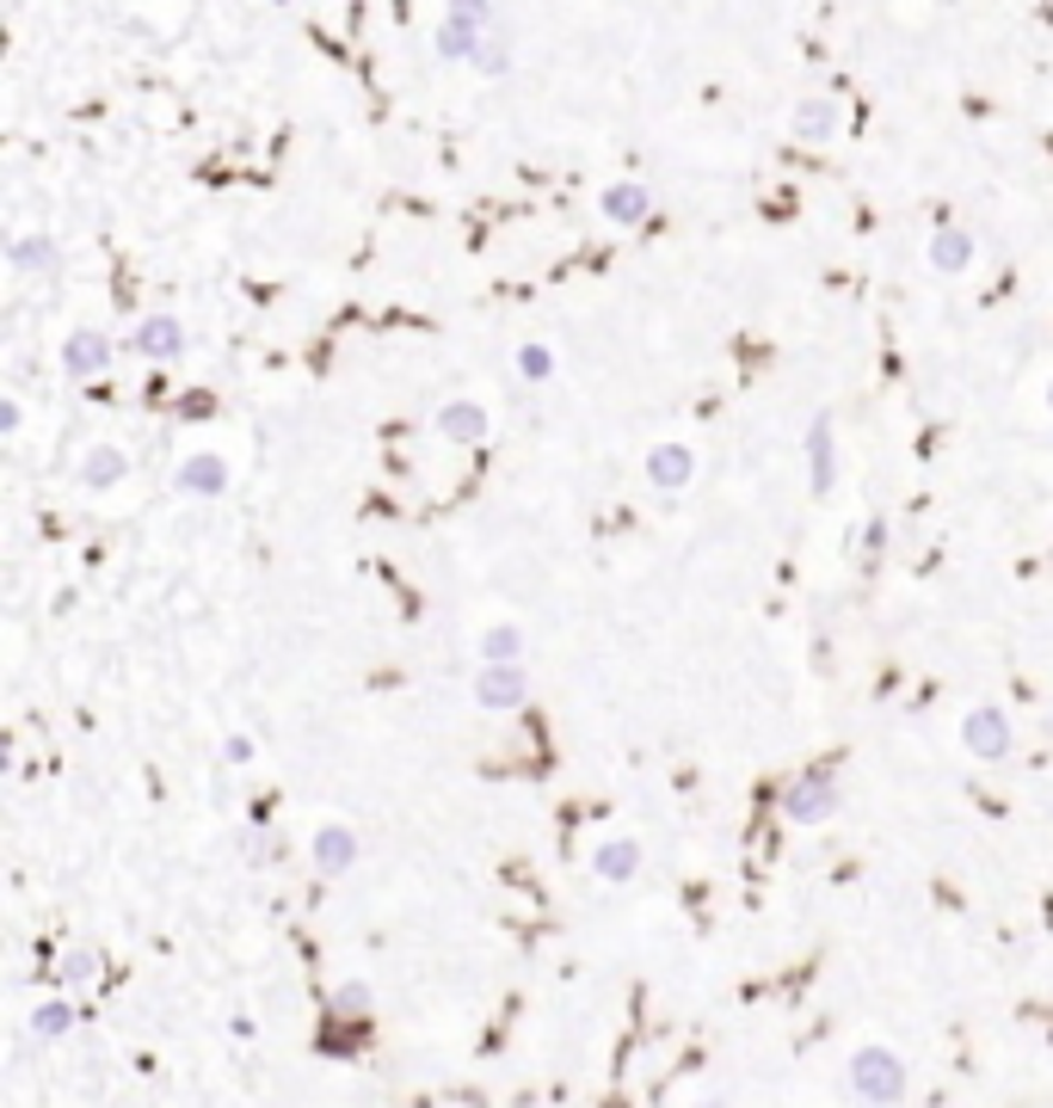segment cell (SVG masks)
<instances>
[{
    "instance_id": "obj_25",
    "label": "cell",
    "mask_w": 1053,
    "mask_h": 1108,
    "mask_svg": "<svg viewBox=\"0 0 1053 1108\" xmlns=\"http://www.w3.org/2000/svg\"><path fill=\"white\" fill-rule=\"evenodd\" d=\"M222 758H228V763H254V739H247V733H228V739H222Z\"/></svg>"
},
{
    "instance_id": "obj_24",
    "label": "cell",
    "mask_w": 1053,
    "mask_h": 1108,
    "mask_svg": "<svg viewBox=\"0 0 1053 1108\" xmlns=\"http://www.w3.org/2000/svg\"><path fill=\"white\" fill-rule=\"evenodd\" d=\"M450 19H468V26L487 31V19H494V0H450Z\"/></svg>"
},
{
    "instance_id": "obj_22",
    "label": "cell",
    "mask_w": 1053,
    "mask_h": 1108,
    "mask_svg": "<svg viewBox=\"0 0 1053 1108\" xmlns=\"http://www.w3.org/2000/svg\"><path fill=\"white\" fill-rule=\"evenodd\" d=\"M99 974H106V961H99V955H87V948L62 955V979H68V986H87V979H99Z\"/></svg>"
},
{
    "instance_id": "obj_28",
    "label": "cell",
    "mask_w": 1053,
    "mask_h": 1108,
    "mask_svg": "<svg viewBox=\"0 0 1053 1108\" xmlns=\"http://www.w3.org/2000/svg\"><path fill=\"white\" fill-rule=\"evenodd\" d=\"M696 1108H727V1102H721V1096H703V1102H696Z\"/></svg>"
},
{
    "instance_id": "obj_15",
    "label": "cell",
    "mask_w": 1053,
    "mask_h": 1108,
    "mask_svg": "<svg viewBox=\"0 0 1053 1108\" xmlns=\"http://www.w3.org/2000/svg\"><path fill=\"white\" fill-rule=\"evenodd\" d=\"M604 216H610V222L616 228H628V222H640V216H647V210H654V198H647V186H610V191H604Z\"/></svg>"
},
{
    "instance_id": "obj_9",
    "label": "cell",
    "mask_w": 1053,
    "mask_h": 1108,
    "mask_svg": "<svg viewBox=\"0 0 1053 1108\" xmlns=\"http://www.w3.org/2000/svg\"><path fill=\"white\" fill-rule=\"evenodd\" d=\"M807 475H814V493L819 499L838 487V443H832V419L826 413L807 426Z\"/></svg>"
},
{
    "instance_id": "obj_4",
    "label": "cell",
    "mask_w": 1053,
    "mask_h": 1108,
    "mask_svg": "<svg viewBox=\"0 0 1053 1108\" xmlns=\"http://www.w3.org/2000/svg\"><path fill=\"white\" fill-rule=\"evenodd\" d=\"M524 696H530L524 659L518 666H487V659H480V671H475V702L480 708H524Z\"/></svg>"
},
{
    "instance_id": "obj_1",
    "label": "cell",
    "mask_w": 1053,
    "mask_h": 1108,
    "mask_svg": "<svg viewBox=\"0 0 1053 1108\" xmlns=\"http://www.w3.org/2000/svg\"><path fill=\"white\" fill-rule=\"evenodd\" d=\"M851 1090L875 1108L906 1102V1066H900V1054H887V1047H875V1041L856 1047L851 1054Z\"/></svg>"
},
{
    "instance_id": "obj_16",
    "label": "cell",
    "mask_w": 1053,
    "mask_h": 1108,
    "mask_svg": "<svg viewBox=\"0 0 1053 1108\" xmlns=\"http://www.w3.org/2000/svg\"><path fill=\"white\" fill-rule=\"evenodd\" d=\"M974 259V234H961V228H936L931 234V266L936 271H967Z\"/></svg>"
},
{
    "instance_id": "obj_26",
    "label": "cell",
    "mask_w": 1053,
    "mask_h": 1108,
    "mask_svg": "<svg viewBox=\"0 0 1053 1108\" xmlns=\"http://www.w3.org/2000/svg\"><path fill=\"white\" fill-rule=\"evenodd\" d=\"M863 548H868V561H875V555H881V548H887V523H868V530H863Z\"/></svg>"
},
{
    "instance_id": "obj_10",
    "label": "cell",
    "mask_w": 1053,
    "mask_h": 1108,
    "mask_svg": "<svg viewBox=\"0 0 1053 1108\" xmlns=\"http://www.w3.org/2000/svg\"><path fill=\"white\" fill-rule=\"evenodd\" d=\"M431 426H438L444 443H480L487 431H494V419H487V407H480V401H450L438 419H431Z\"/></svg>"
},
{
    "instance_id": "obj_27",
    "label": "cell",
    "mask_w": 1053,
    "mask_h": 1108,
    "mask_svg": "<svg viewBox=\"0 0 1053 1108\" xmlns=\"http://www.w3.org/2000/svg\"><path fill=\"white\" fill-rule=\"evenodd\" d=\"M19 419H26V413H19V401H0V431H7V438L19 431Z\"/></svg>"
},
{
    "instance_id": "obj_21",
    "label": "cell",
    "mask_w": 1053,
    "mask_h": 1108,
    "mask_svg": "<svg viewBox=\"0 0 1053 1108\" xmlns=\"http://www.w3.org/2000/svg\"><path fill=\"white\" fill-rule=\"evenodd\" d=\"M518 376H524V382H548V376H555V351H548V346H524L518 351Z\"/></svg>"
},
{
    "instance_id": "obj_3",
    "label": "cell",
    "mask_w": 1053,
    "mask_h": 1108,
    "mask_svg": "<svg viewBox=\"0 0 1053 1108\" xmlns=\"http://www.w3.org/2000/svg\"><path fill=\"white\" fill-rule=\"evenodd\" d=\"M961 746L974 751V758H986V763L1011 758V751H1016V739H1011V715H1004L999 702L967 708V721H961Z\"/></svg>"
},
{
    "instance_id": "obj_12",
    "label": "cell",
    "mask_w": 1053,
    "mask_h": 1108,
    "mask_svg": "<svg viewBox=\"0 0 1053 1108\" xmlns=\"http://www.w3.org/2000/svg\"><path fill=\"white\" fill-rule=\"evenodd\" d=\"M592 875H598V881H610V887L635 881V875H640V844H635V838L598 844V850H592Z\"/></svg>"
},
{
    "instance_id": "obj_6",
    "label": "cell",
    "mask_w": 1053,
    "mask_h": 1108,
    "mask_svg": "<svg viewBox=\"0 0 1053 1108\" xmlns=\"http://www.w3.org/2000/svg\"><path fill=\"white\" fill-rule=\"evenodd\" d=\"M136 351L155 358V363L186 358V321H179V315H148V321L136 327Z\"/></svg>"
},
{
    "instance_id": "obj_11",
    "label": "cell",
    "mask_w": 1053,
    "mask_h": 1108,
    "mask_svg": "<svg viewBox=\"0 0 1053 1108\" xmlns=\"http://www.w3.org/2000/svg\"><path fill=\"white\" fill-rule=\"evenodd\" d=\"M351 862H358V831H351V826H320L315 831V868H320V875H327V881H339Z\"/></svg>"
},
{
    "instance_id": "obj_23",
    "label": "cell",
    "mask_w": 1053,
    "mask_h": 1108,
    "mask_svg": "<svg viewBox=\"0 0 1053 1108\" xmlns=\"http://www.w3.org/2000/svg\"><path fill=\"white\" fill-rule=\"evenodd\" d=\"M339 1016H370V986H364V979L339 986Z\"/></svg>"
},
{
    "instance_id": "obj_18",
    "label": "cell",
    "mask_w": 1053,
    "mask_h": 1108,
    "mask_svg": "<svg viewBox=\"0 0 1053 1108\" xmlns=\"http://www.w3.org/2000/svg\"><path fill=\"white\" fill-rule=\"evenodd\" d=\"M7 253H13V271H50L56 266V241H50V234H26V241H13Z\"/></svg>"
},
{
    "instance_id": "obj_14",
    "label": "cell",
    "mask_w": 1053,
    "mask_h": 1108,
    "mask_svg": "<svg viewBox=\"0 0 1053 1108\" xmlns=\"http://www.w3.org/2000/svg\"><path fill=\"white\" fill-rule=\"evenodd\" d=\"M480 659H487V666H518L524 659V628L518 622H494L487 635H480Z\"/></svg>"
},
{
    "instance_id": "obj_19",
    "label": "cell",
    "mask_w": 1053,
    "mask_h": 1108,
    "mask_svg": "<svg viewBox=\"0 0 1053 1108\" xmlns=\"http://www.w3.org/2000/svg\"><path fill=\"white\" fill-rule=\"evenodd\" d=\"M832 130H838V106L807 99V106H801V118H795V136H814V142H819V136H832Z\"/></svg>"
},
{
    "instance_id": "obj_17",
    "label": "cell",
    "mask_w": 1053,
    "mask_h": 1108,
    "mask_svg": "<svg viewBox=\"0 0 1053 1108\" xmlns=\"http://www.w3.org/2000/svg\"><path fill=\"white\" fill-rule=\"evenodd\" d=\"M68 1028H74V1004L68 998H50V1004L31 1010V1035H38V1041H62Z\"/></svg>"
},
{
    "instance_id": "obj_5",
    "label": "cell",
    "mask_w": 1053,
    "mask_h": 1108,
    "mask_svg": "<svg viewBox=\"0 0 1053 1108\" xmlns=\"http://www.w3.org/2000/svg\"><path fill=\"white\" fill-rule=\"evenodd\" d=\"M647 481L659 487V493H684V487L696 481V450L691 443H659V450H647Z\"/></svg>"
},
{
    "instance_id": "obj_2",
    "label": "cell",
    "mask_w": 1053,
    "mask_h": 1108,
    "mask_svg": "<svg viewBox=\"0 0 1053 1108\" xmlns=\"http://www.w3.org/2000/svg\"><path fill=\"white\" fill-rule=\"evenodd\" d=\"M783 813L795 819V826H826V819L838 813V782H832L826 770H801L795 782L783 788Z\"/></svg>"
},
{
    "instance_id": "obj_29",
    "label": "cell",
    "mask_w": 1053,
    "mask_h": 1108,
    "mask_svg": "<svg viewBox=\"0 0 1053 1108\" xmlns=\"http://www.w3.org/2000/svg\"><path fill=\"white\" fill-rule=\"evenodd\" d=\"M1047 407H1053V388H1047Z\"/></svg>"
},
{
    "instance_id": "obj_8",
    "label": "cell",
    "mask_w": 1053,
    "mask_h": 1108,
    "mask_svg": "<svg viewBox=\"0 0 1053 1108\" xmlns=\"http://www.w3.org/2000/svg\"><path fill=\"white\" fill-rule=\"evenodd\" d=\"M179 493H198V499H222L228 493V462L216 450H198V456H186L179 462Z\"/></svg>"
},
{
    "instance_id": "obj_13",
    "label": "cell",
    "mask_w": 1053,
    "mask_h": 1108,
    "mask_svg": "<svg viewBox=\"0 0 1053 1108\" xmlns=\"http://www.w3.org/2000/svg\"><path fill=\"white\" fill-rule=\"evenodd\" d=\"M123 475H130V456H123L118 443H99V450H87V462H80V487H93V493H111Z\"/></svg>"
},
{
    "instance_id": "obj_7",
    "label": "cell",
    "mask_w": 1053,
    "mask_h": 1108,
    "mask_svg": "<svg viewBox=\"0 0 1053 1108\" xmlns=\"http://www.w3.org/2000/svg\"><path fill=\"white\" fill-rule=\"evenodd\" d=\"M111 363V339L93 333V327H80V333L62 339V370L74 376V382H87V376H99Z\"/></svg>"
},
{
    "instance_id": "obj_20",
    "label": "cell",
    "mask_w": 1053,
    "mask_h": 1108,
    "mask_svg": "<svg viewBox=\"0 0 1053 1108\" xmlns=\"http://www.w3.org/2000/svg\"><path fill=\"white\" fill-rule=\"evenodd\" d=\"M438 50H444V56H475V50H480V26H468V19H444Z\"/></svg>"
}]
</instances>
